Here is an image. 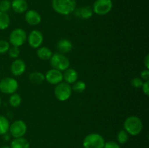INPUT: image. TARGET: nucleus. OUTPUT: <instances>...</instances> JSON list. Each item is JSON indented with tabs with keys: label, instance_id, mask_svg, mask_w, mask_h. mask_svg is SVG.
<instances>
[{
	"label": "nucleus",
	"instance_id": "dca6fc26",
	"mask_svg": "<svg viewBox=\"0 0 149 148\" xmlns=\"http://www.w3.org/2000/svg\"><path fill=\"white\" fill-rule=\"evenodd\" d=\"M28 3L26 0H13L11 2V8L18 14L24 13L28 10Z\"/></svg>",
	"mask_w": 149,
	"mask_h": 148
},
{
	"label": "nucleus",
	"instance_id": "393cba45",
	"mask_svg": "<svg viewBox=\"0 0 149 148\" xmlns=\"http://www.w3.org/2000/svg\"><path fill=\"white\" fill-rule=\"evenodd\" d=\"M116 139H117L118 142H119V144L124 145V144H125L126 142H127L128 139H129V134H128L125 130H121L119 131V133H117Z\"/></svg>",
	"mask_w": 149,
	"mask_h": 148
},
{
	"label": "nucleus",
	"instance_id": "9d476101",
	"mask_svg": "<svg viewBox=\"0 0 149 148\" xmlns=\"http://www.w3.org/2000/svg\"><path fill=\"white\" fill-rule=\"evenodd\" d=\"M27 41L29 46L33 49H38L42 45L44 41V36L41 31L33 30L27 36Z\"/></svg>",
	"mask_w": 149,
	"mask_h": 148
},
{
	"label": "nucleus",
	"instance_id": "c85d7f7f",
	"mask_svg": "<svg viewBox=\"0 0 149 148\" xmlns=\"http://www.w3.org/2000/svg\"><path fill=\"white\" fill-rule=\"evenodd\" d=\"M144 81H143L141 78H134L133 79H132L131 81V85L134 87V88L136 89H140L142 87Z\"/></svg>",
	"mask_w": 149,
	"mask_h": 148
},
{
	"label": "nucleus",
	"instance_id": "cd10ccee",
	"mask_svg": "<svg viewBox=\"0 0 149 148\" xmlns=\"http://www.w3.org/2000/svg\"><path fill=\"white\" fill-rule=\"evenodd\" d=\"M10 48V43L6 40H0V55L5 54Z\"/></svg>",
	"mask_w": 149,
	"mask_h": 148
},
{
	"label": "nucleus",
	"instance_id": "9b49d317",
	"mask_svg": "<svg viewBox=\"0 0 149 148\" xmlns=\"http://www.w3.org/2000/svg\"><path fill=\"white\" fill-rule=\"evenodd\" d=\"M45 77L47 82L49 83V84H52V85L55 86L63 81L62 71L54 69V68L49 69V71H47Z\"/></svg>",
	"mask_w": 149,
	"mask_h": 148
},
{
	"label": "nucleus",
	"instance_id": "423d86ee",
	"mask_svg": "<svg viewBox=\"0 0 149 148\" xmlns=\"http://www.w3.org/2000/svg\"><path fill=\"white\" fill-rule=\"evenodd\" d=\"M27 41V33L23 29L17 28L12 30L9 36V43L14 46H23Z\"/></svg>",
	"mask_w": 149,
	"mask_h": 148
},
{
	"label": "nucleus",
	"instance_id": "c756f323",
	"mask_svg": "<svg viewBox=\"0 0 149 148\" xmlns=\"http://www.w3.org/2000/svg\"><path fill=\"white\" fill-rule=\"evenodd\" d=\"M103 148H120L119 144L113 141H109V142H105V145Z\"/></svg>",
	"mask_w": 149,
	"mask_h": 148
},
{
	"label": "nucleus",
	"instance_id": "6e6552de",
	"mask_svg": "<svg viewBox=\"0 0 149 148\" xmlns=\"http://www.w3.org/2000/svg\"><path fill=\"white\" fill-rule=\"evenodd\" d=\"M18 89V82L15 78L6 77L0 81V91L6 94L15 93Z\"/></svg>",
	"mask_w": 149,
	"mask_h": 148
},
{
	"label": "nucleus",
	"instance_id": "6ab92c4d",
	"mask_svg": "<svg viewBox=\"0 0 149 148\" xmlns=\"http://www.w3.org/2000/svg\"><path fill=\"white\" fill-rule=\"evenodd\" d=\"M10 148H30V144L23 137L15 138L10 144Z\"/></svg>",
	"mask_w": 149,
	"mask_h": 148
},
{
	"label": "nucleus",
	"instance_id": "f3484780",
	"mask_svg": "<svg viewBox=\"0 0 149 148\" xmlns=\"http://www.w3.org/2000/svg\"><path fill=\"white\" fill-rule=\"evenodd\" d=\"M52 54V50L47 46H40L36 50V55L42 60H49Z\"/></svg>",
	"mask_w": 149,
	"mask_h": 148
},
{
	"label": "nucleus",
	"instance_id": "aec40b11",
	"mask_svg": "<svg viewBox=\"0 0 149 148\" xmlns=\"http://www.w3.org/2000/svg\"><path fill=\"white\" fill-rule=\"evenodd\" d=\"M29 79L31 83L38 85V84H42L45 81V77L42 73L35 71V72H32L29 74Z\"/></svg>",
	"mask_w": 149,
	"mask_h": 148
},
{
	"label": "nucleus",
	"instance_id": "4468645a",
	"mask_svg": "<svg viewBox=\"0 0 149 148\" xmlns=\"http://www.w3.org/2000/svg\"><path fill=\"white\" fill-rule=\"evenodd\" d=\"M63 77L64 81L71 85L78 80L79 75L75 69L68 68V69L64 71V73H63Z\"/></svg>",
	"mask_w": 149,
	"mask_h": 148
},
{
	"label": "nucleus",
	"instance_id": "a878e982",
	"mask_svg": "<svg viewBox=\"0 0 149 148\" xmlns=\"http://www.w3.org/2000/svg\"><path fill=\"white\" fill-rule=\"evenodd\" d=\"M11 9V1L10 0H1L0 1V11L7 13Z\"/></svg>",
	"mask_w": 149,
	"mask_h": 148
},
{
	"label": "nucleus",
	"instance_id": "4be33fe9",
	"mask_svg": "<svg viewBox=\"0 0 149 148\" xmlns=\"http://www.w3.org/2000/svg\"><path fill=\"white\" fill-rule=\"evenodd\" d=\"M10 122L4 115H0V135H4L9 131L10 129Z\"/></svg>",
	"mask_w": 149,
	"mask_h": 148
},
{
	"label": "nucleus",
	"instance_id": "b1692460",
	"mask_svg": "<svg viewBox=\"0 0 149 148\" xmlns=\"http://www.w3.org/2000/svg\"><path fill=\"white\" fill-rule=\"evenodd\" d=\"M22 102L21 97L17 93H13L11 94L10 99H9V102L10 104L13 107H17L20 105Z\"/></svg>",
	"mask_w": 149,
	"mask_h": 148
},
{
	"label": "nucleus",
	"instance_id": "412c9836",
	"mask_svg": "<svg viewBox=\"0 0 149 148\" xmlns=\"http://www.w3.org/2000/svg\"><path fill=\"white\" fill-rule=\"evenodd\" d=\"M10 18L8 14L0 11V30L7 29L10 26Z\"/></svg>",
	"mask_w": 149,
	"mask_h": 148
},
{
	"label": "nucleus",
	"instance_id": "72a5a7b5",
	"mask_svg": "<svg viewBox=\"0 0 149 148\" xmlns=\"http://www.w3.org/2000/svg\"><path fill=\"white\" fill-rule=\"evenodd\" d=\"M0 148H10V147H9V146H3V147H0Z\"/></svg>",
	"mask_w": 149,
	"mask_h": 148
},
{
	"label": "nucleus",
	"instance_id": "0eeeda50",
	"mask_svg": "<svg viewBox=\"0 0 149 148\" xmlns=\"http://www.w3.org/2000/svg\"><path fill=\"white\" fill-rule=\"evenodd\" d=\"M113 7L111 0H95L93 3V12L97 15H105L110 12Z\"/></svg>",
	"mask_w": 149,
	"mask_h": 148
},
{
	"label": "nucleus",
	"instance_id": "f8f14e48",
	"mask_svg": "<svg viewBox=\"0 0 149 148\" xmlns=\"http://www.w3.org/2000/svg\"><path fill=\"white\" fill-rule=\"evenodd\" d=\"M25 20L30 26H37L42 21L41 15L34 10H29L25 13Z\"/></svg>",
	"mask_w": 149,
	"mask_h": 148
},
{
	"label": "nucleus",
	"instance_id": "2eb2a0df",
	"mask_svg": "<svg viewBox=\"0 0 149 148\" xmlns=\"http://www.w3.org/2000/svg\"><path fill=\"white\" fill-rule=\"evenodd\" d=\"M56 48L59 53L66 54L69 53L73 49V44L70 40L67 39H61L57 43Z\"/></svg>",
	"mask_w": 149,
	"mask_h": 148
},
{
	"label": "nucleus",
	"instance_id": "ddd939ff",
	"mask_svg": "<svg viewBox=\"0 0 149 148\" xmlns=\"http://www.w3.org/2000/svg\"><path fill=\"white\" fill-rule=\"evenodd\" d=\"M26 69V62L20 59H15L10 66V71L15 76H20L23 75Z\"/></svg>",
	"mask_w": 149,
	"mask_h": 148
},
{
	"label": "nucleus",
	"instance_id": "20e7f679",
	"mask_svg": "<svg viewBox=\"0 0 149 148\" xmlns=\"http://www.w3.org/2000/svg\"><path fill=\"white\" fill-rule=\"evenodd\" d=\"M104 145V138L97 133H90L83 140L84 148H103Z\"/></svg>",
	"mask_w": 149,
	"mask_h": 148
},
{
	"label": "nucleus",
	"instance_id": "f257e3e1",
	"mask_svg": "<svg viewBox=\"0 0 149 148\" xmlns=\"http://www.w3.org/2000/svg\"><path fill=\"white\" fill-rule=\"evenodd\" d=\"M52 7L55 12L62 15H68L74 12L77 7L76 0H52Z\"/></svg>",
	"mask_w": 149,
	"mask_h": 148
},
{
	"label": "nucleus",
	"instance_id": "a211bd4d",
	"mask_svg": "<svg viewBox=\"0 0 149 148\" xmlns=\"http://www.w3.org/2000/svg\"><path fill=\"white\" fill-rule=\"evenodd\" d=\"M93 10L90 6H84L82 7L79 10H77V13H76V15L77 17H80L83 19H90V17H93Z\"/></svg>",
	"mask_w": 149,
	"mask_h": 148
},
{
	"label": "nucleus",
	"instance_id": "2f4dec72",
	"mask_svg": "<svg viewBox=\"0 0 149 148\" xmlns=\"http://www.w3.org/2000/svg\"><path fill=\"white\" fill-rule=\"evenodd\" d=\"M141 88H142L144 94L146 96H149V81H144Z\"/></svg>",
	"mask_w": 149,
	"mask_h": 148
},
{
	"label": "nucleus",
	"instance_id": "1a4fd4ad",
	"mask_svg": "<svg viewBox=\"0 0 149 148\" xmlns=\"http://www.w3.org/2000/svg\"><path fill=\"white\" fill-rule=\"evenodd\" d=\"M9 131L13 137H23L27 132V125L22 120H15L10 126Z\"/></svg>",
	"mask_w": 149,
	"mask_h": 148
},
{
	"label": "nucleus",
	"instance_id": "5701e85b",
	"mask_svg": "<svg viewBox=\"0 0 149 148\" xmlns=\"http://www.w3.org/2000/svg\"><path fill=\"white\" fill-rule=\"evenodd\" d=\"M86 87H87V85H86L85 83L83 81H79V80H77L71 86L72 91H74L75 93H78V94L82 93L86 89Z\"/></svg>",
	"mask_w": 149,
	"mask_h": 148
},
{
	"label": "nucleus",
	"instance_id": "bb28decb",
	"mask_svg": "<svg viewBox=\"0 0 149 148\" xmlns=\"http://www.w3.org/2000/svg\"><path fill=\"white\" fill-rule=\"evenodd\" d=\"M7 52H8L10 57L13 58V59H17V58L20 56V49H19V47H17V46H14L10 47Z\"/></svg>",
	"mask_w": 149,
	"mask_h": 148
},
{
	"label": "nucleus",
	"instance_id": "473e14b6",
	"mask_svg": "<svg viewBox=\"0 0 149 148\" xmlns=\"http://www.w3.org/2000/svg\"><path fill=\"white\" fill-rule=\"evenodd\" d=\"M144 65H145L146 69H149V55H147L143 59Z\"/></svg>",
	"mask_w": 149,
	"mask_h": 148
},
{
	"label": "nucleus",
	"instance_id": "39448f33",
	"mask_svg": "<svg viewBox=\"0 0 149 148\" xmlns=\"http://www.w3.org/2000/svg\"><path fill=\"white\" fill-rule=\"evenodd\" d=\"M72 89L70 84H67L65 81H62L60 84L55 85L54 89V94L58 100L64 102L68 100L72 94Z\"/></svg>",
	"mask_w": 149,
	"mask_h": 148
},
{
	"label": "nucleus",
	"instance_id": "f704fd0d",
	"mask_svg": "<svg viewBox=\"0 0 149 148\" xmlns=\"http://www.w3.org/2000/svg\"><path fill=\"white\" fill-rule=\"evenodd\" d=\"M1 97H0V107H1Z\"/></svg>",
	"mask_w": 149,
	"mask_h": 148
},
{
	"label": "nucleus",
	"instance_id": "f03ea898",
	"mask_svg": "<svg viewBox=\"0 0 149 148\" xmlns=\"http://www.w3.org/2000/svg\"><path fill=\"white\" fill-rule=\"evenodd\" d=\"M124 130L132 136H137L142 131L143 125L142 120L138 116L132 115L127 118L124 121Z\"/></svg>",
	"mask_w": 149,
	"mask_h": 148
},
{
	"label": "nucleus",
	"instance_id": "7ed1b4c3",
	"mask_svg": "<svg viewBox=\"0 0 149 148\" xmlns=\"http://www.w3.org/2000/svg\"><path fill=\"white\" fill-rule=\"evenodd\" d=\"M49 64L54 69L64 71L69 68L70 61L65 55L56 52L52 54V56L49 59Z\"/></svg>",
	"mask_w": 149,
	"mask_h": 148
},
{
	"label": "nucleus",
	"instance_id": "7c9ffc66",
	"mask_svg": "<svg viewBox=\"0 0 149 148\" xmlns=\"http://www.w3.org/2000/svg\"><path fill=\"white\" fill-rule=\"evenodd\" d=\"M141 78L143 81H149V70H143L141 73Z\"/></svg>",
	"mask_w": 149,
	"mask_h": 148
}]
</instances>
